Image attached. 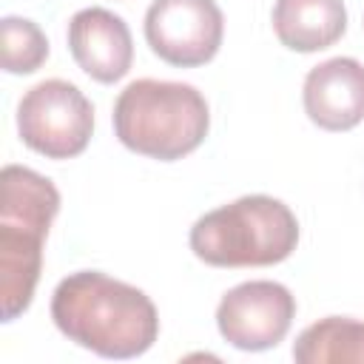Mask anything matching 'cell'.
<instances>
[{
	"label": "cell",
	"instance_id": "6da1fadb",
	"mask_svg": "<svg viewBox=\"0 0 364 364\" xmlns=\"http://www.w3.org/2000/svg\"><path fill=\"white\" fill-rule=\"evenodd\" d=\"M51 318L68 341L102 358H136L159 336L154 301L139 287L100 270L65 276L54 287Z\"/></svg>",
	"mask_w": 364,
	"mask_h": 364
},
{
	"label": "cell",
	"instance_id": "7a4b0ae2",
	"mask_svg": "<svg viewBox=\"0 0 364 364\" xmlns=\"http://www.w3.org/2000/svg\"><path fill=\"white\" fill-rule=\"evenodd\" d=\"M0 191V301L3 321H14L34 299L43 270V242L60 213V191L26 165H6Z\"/></svg>",
	"mask_w": 364,
	"mask_h": 364
},
{
	"label": "cell",
	"instance_id": "3957f363",
	"mask_svg": "<svg viewBox=\"0 0 364 364\" xmlns=\"http://www.w3.org/2000/svg\"><path fill=\"white\" fill-rule=\"evenodd\" d=\"M111 119L117 139L128 151L159 162L193 154L210 128V111L202 91L188 82L148 77L119 91Z\"/></svg>",
	"mask_w": 364,
	"mask_h": 364
},
{
	"label": "cell",
	"instance_id": "277c9868",
	"mask_svg": "<svg viewBox=\"0 0 364 364\" xmlns=\"http://www.w3.org/2000/svg\"><path fill=\"white\" fill-rule=\"evenodd\" d=\"M299 245L293 210L273 196L250 193L199 216L191 250L213 267H267L284 262Z\"/></svg>",
	"mask_w": 364,
	"mask_h": 364
},
{
	"label": "cell",
	"instance_id": "5b68a950",
	"mask_svg": "<svg viewBox=\"0 0 364 364\" xmlns=\"http://www.w3.org/2000/svg\"><path fill=\"white\" fill-rule=\"evenodd\" d=\"M17 131L31 151L48 159L80 156L94 134V105L74 82L43 80L20 100Z\"/></svg>",
	"mask_w": 364,
	"mask_h": 364
},
{
	"label": "cell",
	"instance_id": "8992f818",
	"mask_svg": "<svg viewBox=\"0 0 364 364\" xmlns=\"http://www.w3.org/2000/svg\"><path fill=\"white\" fill-rule=\"evenodd\" d=\"M225 17L216 0H154L145 11L151 51L176 68H196L216 57Z\"/></svg>",
	"mask_w": 364,
	"mask_h": 364
},
{
	"label": "cell",
	"instance_id": "52a82bcc",
	"mask_svg": "<svg viewBox=\"0 0 364 364\" xmlns=\"http://www.w3.org/2000/svg\"><path fill=\"white\" fill-rule=\"evenodd\" d=\"M296 318L293 293L267 279L230 287L216 307V327L228 344L247 353L276 347Z\"/></svg>",
	"mask_w": 364,
	"mask_h": 364
},
{
	"label": "cell",
	"instance_id": "ba28073f",
	"mask_svg": "<svg viewBox=\"0 0 364 364\" xmlns=\"http://www.w3.org/2000/svg\"><path fill=\"white\" fill-rule=\"evenodd\" d=\"M68 48L74 63L105 85L122 80L134 63V40L125 20L100 6L82 9L68 20Z\"/></svg>",
	"mask_w": 364,
	"mask_h": 364
},
{
	"label": "cell",
	"instance_id": "9c48e42d",
	"mask_svg": "<svg viewBox=\"0 0 364 364\" xmlns=\"http://www.w3.org/2000/svg\"><path fill=\"white\" fill-rule=\"evenodd\" d=\"M310 122L324 131H350L364 119V65L333 57L307 71L301 88Z\"/></svg>",
	"mask_w": 364,
	"mask_h": 364
},
{
	"label": "cell",
	"instance_id": "30bf717a",
	"mask_svg": "<svg viewBox=\"0 0 364 364\" xmlns=\"http://www.w3.org/2000/svg\"><path fill=\"white\" fill-rule=\"evenodd\" d=\"M273 31L290 51H321L347 31V9L341 0H276Z\"/></svg>",
	"mask_w": 364,
	"mask_h": 364
},
{
	"label": "cell",
	"instance_id": "8fae6325",
	"mask_svg": "<svg viewBox=\"0 0 364 364\" xmlns=\"http://www.w3.org/2000/svg\"><path fill=\"white\" fill-rule=\"evenodd\" d=\"M293 358L299 364L364 361V321L327 316L304 327L293 344Z\"/></svg>",
	"mask_w": 364,
	"mask_h": 364
},
{
	"label": "cell",
	"instance_id": "7c38bea8",
	"mask_svg": "<svg viewBox=\"0 0 364 364\" xmlns=\"http://www.w3.org/2000/svg\"><path fill=\"white\" fill-rule=\"evenodd\" d=\"M0 43H3V68L9 74H31L48 60V40L43 28L26 17H3Z\"/></svg>",
	"mask_w": 364,
	"mask_h": 364
}]
</instances>
